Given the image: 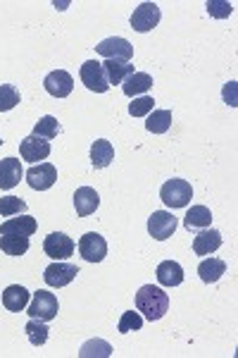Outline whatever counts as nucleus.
<instances>
[{
    "instance_id": "f257e3e1",
    "label": "nucleus",
    "mask_w": 238,
    "mask_h": 358,
    "mask_svg": "<svg viewBox=\"0 0 238 358\" xmlns=\"http://www.w3.org/2000/svg\"><path fill=\"white\" fill-rule=\"evenodd\" d=\"M136 308L138 313H143L145 320L155 323V320L165 318V313L170 311V294L155 284H145L136 294Z\"/></svg>"
},
{
    "instance_id": "f03ea898",
    "label": "nucleus",
    "mask_w": 238,
    "mask_h": 358,
    "mask_svg": "<svg viewBox=\"0 0 238 358\" xmlns=\"http://www.w3.org/2000/svg\"><path fill=\"white\" fill-rule=\"evenodd\" d=\"M160 198L165 201L167 208H186L193 198V189L186 179H167L160 189Z\"/></svg>"
},
{
    "instance_id": "7ed1b4c3",
    "label": "nucleus",
    "mask_w": 238,
    "mask_h": 358,
    "mask_svg": "<svg viewBox=\"0 0 238 358\" xmlns=\"http://www.w3.org/2000/svg\"><path fill=\"white\" fill-rule=\"evenodd\" d=\"M57 311H60V303H57V296L51 294V291L46 289H39L34 294L29 303V318H39V320H46V323H51L53 318H57Z\"/></svg>"
},
{
    "instance_id": "20e7f679",
    "label": "nucleus",
    "mask_w": 238,
    "mask_h": 358,
    "mask_svg": "<svg viewBox=\"0 0 238 358\" xmlns=\"http://www.w3.org/2000/svg\"><path fill=\"white\" fill-rule=\"evenodd\" d=\"M77 275H79L77 265L62 263V260H55V263L48 265V268L43 270V280H46V284L53 287V289H60V287L72 284V282L77 280Z\"/></svg>"
},
{
    "instance_id": "39448f33",
    "label": "nucleus",
    "mask_w": 238,
    "mask_h": 358,
    "mask_svg": "<svg viewBox=\"0 0 238 358\" xmlns=\"http://www.w3.org/2000/svg\"><path fill=\"white\" fill-rule=\"evenodd\" d=\"M95 53L105 60H122V62H129L134 58V46L122 36H110V39L100 41L95 46Z\"/></svg>"
},
{
    "instance_id": "423d86ee",
    "label": "nucleus",
    "mask_w": 238,
    "mask_h": 358,
    "mask_svg": "<svg viewBox=\"0 0 238 358\" xmlns=\"http://www.w3.org/2000/svg\"><path fill=\"white\" fill-rule=\"evenodd\" d=\"M81 81H84L86 89L93 91V94H105V91L110 89L105 69H102V62H98V60H89V62L81 65Z\"/></svg>"
},
{
    "instance_id": "0eeeda50",
    "label": "nucleus",
    "mask_w": 238,
    "mask_h": 358,
    "mask_svg": "<svg viewBox=\"0 0 238 358\" xmlns=\"http://www.w3.org/2000/svg\"><path fill=\"white\" fill-rule=\"evenodd\" d=\"M26 182L36 191H48L57 182V167L51 165V162H39V165L26 170Z\"/></svg>"
},
{
    "instance_id": "6e6552de",
    "label": "nucleus",
    "mask_w": 238,
    "mask_h": 358,
    "mask_svg": "<svg viewBox=\"0 0 238 358\" xmlns=\"http://www.w3.org/2000/svg\"><path fill=\"white\" fill-rule=\"evenodd\" d=\"M160 24V8L155 3H140L131 15V29L138 34L153 31Z\"/></svg>"
},
{
    "instance_id": "1a4fd4ad",
    "label": "nucleus",
    "mask_w": 238,
    "mask_h": 358,
    "mask_svg": "<svg viewBox=\"0 0 238 358\" xmlns=\"http://www.w3.org/2000/svg\"><path fill=\"white\" fill-rule=\"evenodd\" d=\"M74 241L69 239L64 232H53V235L46 237V241H43V251H46L48 258L53 260H64L69 258L74 253Z\"/></svg>"
},
{
    "instance_id": "9d476101",
    "label": "nucleus",
    "mask_w": 238,
    "mask_h": 358,
    "mask_svg": "<svg viewBox=\"0 0 238 358\" xmlns=\"http://www.w3.org/2000/svg\"><path fill=\"white\" fill-rule=\"evenodd\" d=\"M176 218L172 213H167V210H155L153 215L148 218V232L153 239H158V241H165V239H170L172 235L176 232Z\"/></svg>"
},
{
    "instance_id": "9b49d317",
    "label": "nucleus",
    "mask_w": 238,
    "mask_h": 358,
    "mask_svg": "<svg viewBox=\"0 0 238 358\" xmlns=\"http://www.w3.org/2000/svg\"><path fill=\"white\" fill-rule=\"evenodd\" d=\"M79 253L89 263H100L107 256V241L102 239L98 232H89L79 239Z\"/></svg>"
},
{
    "instance_id": "f8f14e48",
    "label": "nucleus",
    "mask_w": 238,
    "mask_h": 358,
    "mask_svg": "<svg viewBox=\"0 0 238 358\" xmlns=\"http://www.w3.org/2000/svg\"><path fill=\"white\" fill-rule=\"evenodd\" d=\"M43 86H46V91L53 99H67L74 91V79L72 74L64 72V69H55V72H51L43 79Z\"/></svg>"
},
{
    "instance_id": "ddd939ff",
    "label": "nucleus",
    "mask_w": 238,
    "mask_h": 358,
    "mask_svg": "<svg viewBox=\"0 0 238 358\" xmlns=\"http://www.w3.org/2000/svg\"><path fill=\"white\" fill-rule=\"evenodd\" d=\"M219 246H221V232L212 230V227L198 230V235L193 237V253L196 256H212Z\"/></svg>"
},
{
    "instance_id": "4468645a",
    "label": "nucleus",
    "mask_w": 238,
    "mask_h": 358,
    "mask_svg": "<svg viewBox=\"0 0 238 358\" xmlns=\"http://www.w3.org/2000/svg\"><path fill=\"white\" fill-rule=\"evenodd\" d=\"M19 155L24 158L26 162H39V160H46L48 155H51V144L48 141H43L41 137H26L21 139L19 144Z\"/></svg>"
},
{
    "instance_id": "2eb2a0df",
    "label": "nucleus",
    "mask_w": 238,
    "mask_h": 358,
    "mask_svg": "<svg viewBox=\"0 0 238 358\" xmlns=\"http://www.w3.org/2000/svg\"><path fill=\"white\" fill-rule=\"evenodd\" d=\"M100 205V196L93 187H81L74 191V208H77L79 218H89L98 210Z\"/></svg>"
},
{
    "instance_id": "dca6fc26",
    "label": "nucleus",
    "mask_w": 238,
    "mask_h": 358,
    "mask_svg": "<svg viewBox=\"0 0 238 358\" xmlns=\"http://www.w3.org/2000/svg\"><path fill=\"white\" fill-rule=\"evenodd\" d=\"M39 230V222H36L31 215H24L21 213V218H10L8 222H3L0 225V237L5 235H15V237H31L34 232Z\"/></svg>"
},
{
    "instance_id": "f3484780",
    "label": "nucleus",
    "mask_w": 238,
    "mask_h": 358,
    "mask_svg": "<svg viewBox=\"0 0 238 358\" xmlns=\"http://www.w3.org/2000/svg\"><path fill=\"white\" fill-rule=\"evenodd\" d=\"M21 177H24V170H21V162L17 158L0 160V189L3 191H10V189L17 187Z\"/></svg>"
},
{
    "instance_id": "a211bd4d",
    "label": "nucleus",
    "mask_w": 238,
    "mask_h": 358,
    "mask_svg": "<svg viewBox=\"0 0 238 358\" xmlns=\"http://www.w3.org/2000/svg\"><path fill=\"white\" fill-rule=\"evenodd\" d=\"M148 89H153V77H150L148 72H134L122 81V91H124V96H129V99L145 96Z\"/></svg>"
},
{
    "instance_id": "6ab92c4d",
    "label": "nucleus",
    "mask_w": 238,
    "mask_h": 358,
    "mask_svg": "<svg viewBox=\"0 0 238 358\" xmlns=\"http://www.w3.org/2000/svg\"><path fill=\"white\" fill-rule=\"evenodd\" d=\"M112 160H115V148H112L110 141L107 139L93 141V146H91V165L95 170H105V167L112 165Z\"/></svg>"
},
{
    "instance_id": "aec40b11",
    "label": "nucleus",
    "mask_w": 238,
    "mask_h": 358,
    "mask_svg": "<svg viewBox=\"0 0 238 358\" xmlns=\"http://www.w3.org/2000/svg\"><path fill=\"white\" fill-rule=\"evenodd\" d=\"M29 296L31 294L21 284H10L8 289L3 291V306L8 308V311H12V313H19V311H24V308H26Z\"/></svg>"
},
{
    "instance_id": "412c9836",
    "label": "nucleus",
    "mask_w": 238,
    "mask_h": 358,
    "mask_svg": "<svg viewBox=\"0 0 238 358\" xmlns=\"http://www.w3.org/2000/svg\"><path fill=\"white\" fill-rule=\"evenodd\" d=\"M183 225H186L188 232H198V230H205V227L212 225V213H210L208 205H191L183 218Z\"/></svg>"
},
{
    "instance_id": "4be33fe9",
    "label": "nucleus",
    "mask_w": 238,
    "mask_h": 358,
    "mask_svg": "<svg viewBox=\"0 0 238 358\" xmlns=\"http://www.w3.org/2000/svg\"><path fill=\"white\" fill-rule=\"evenodd\" d=\"M158 282L162 287H178L183 282V268L176 260H162L158 265Z\"/></svg>"
},
{
    "instance_id": "5701e85b",
    "label": "nucleus",
    "mask_w": 238,
    "mask_h": 358,
    "mask_svg": "<svg viewBox=\"0 0 238 358\" xmlns=\"http://www.w3.org/2000/svg\"><path fill=\"white\" fill-rule=\"evenodd\" d=\"M102 69H105V77H107V84L110 86L122 84L129 74L136 72L131 62H122V60H105V62H102Z\"/></svg>"
},
{
    "instance_id": "b1692460",
    "label": "nucleus",
    "mask_w": 238,
    "mask_h": 358,
    "mask_svg": "<svg viewBox=\"0 0 238 358\" xmlns=\"http://www.w3.org/2000/svg\"><path fill=\"white\" fill-rule=\"evenodd\" d=\"M224 273H226V263L219 258H212V256L205 258L203 263L198 265V275L205 284H214V282H217Z\"/></svg>"
},
{
    "instance_id": "393cba45",
    "label": "nucleus",
    "mask_w": 238,
    "mask_h": 358,
    "mask_svg": "<svg viewBox=\"0 0 238 358\" xmlns=\"http://www.w3.org/2000/svg\"><path fill=\"white\" fill-rule=\"evenodd\" d=\"M29 237H15V235H5L0 237V251L5 253V256H24L26 251H29Z\"/></svg>"
},
{
    "instance_id": "a878e982",
    "label": "nucleus",
    "mask_w": 238,
    "mask_h": 358,
    "mask_svg": "<svg viewBox=\"0 0 238 358\" xmlns=\"http://www.w3.org/2000/svg\"><path fill=\"white\" fill-rule=\"evenodd\" d=\"M172 127V110H153L148 115V122H145V129L150 134H165L170 132Z\"/></svg>"
},
{
    "instance_id": "bb28decb",
    "label": "nucleus",
    "mask_w": 238,
    "mask_h": 358,
    "mask_svg": "<svg viewBox=\"0 0 238 358\" xmlns=\"http://www.w3.org/2000/svg\"><path fill=\"white\" fill-rule=\"evenodd\" d=\"M24 332L29 334V341L34 346H43L48 341V323L46 320H39V318H31L29 323H26V327H24Z\"/></svg>"
},
{
    "instance_id": "cd10ccee",
    "label": "nucleus",
    "mask_w": 238,
    "mask_h": 358,
    "mask_svg": "<svg viewBox=\"0 0 238 358\" xmlns=\"http://www.w3.org/2000/svg\"><path fill=\"white\" fill-rule=\"evenodd\" d=\"M81 358H93V356H100V358H110L112 356V346L107 344L105 339H91L81 346L79 351Z\"/></svg>"
},
{
    "instance_id": "c85d7f7f",
    "label": "nucleus",
    "mask_w": 238,
    "mask_h": 358,
    "mask_svg": "<svg viewBox=\"0 0 238 358\" xmlns=\"http://www.w3.org/2000/svg\"><path fill=\"white\" fill-rule=\"evenodd\" d=\"M60 132H62V127H60L57 119L53 115L41 117L34 127V137H41V139H55Z\"/></svg>"
},
{
    "instance_id": "c756f323",
    "label": "nucleus",
    "mask_w": 238,
    "mask_h": 358,
    "mask_svg": "<svg viewBox=\"0 0 238 358\" xmlns=\"http://www.w3.org/2000/svg\"><path fill=\"white\" fill-rule=\"evenodd\" d=\"M19 91L12 84H0V112H10L19 105Z\"/></svg>"
},
{
    "instance_id": "7c9ffc66",
    "label": "nucleus",
    "mask_w": 238,
    "mask_h": 358,
    "mask_svg": "<svg viewBox=\"0 0 238 358\" xmlns=\"http://www.w3.org/2000/svg\"><path fill=\"white\" fill-rule=\"evenodd\" d=\"M26 213V201H21L19 196H3L0 198V215L3 218H12V215Z\"/></svg>"
},
{
    "instance_id": "2f4dec72",
    "label": "nucleus",
    "mask_w": 238,
    "mask_h": 358,
    "mask_svg": "<svg viewBox=\"0 0 238 358\" xmlns=\"http://www.w3.org/2000/svg\"><path fill=\"white\" fill-rule=\"evenodd\" d=\"M155 110V99L153 96H138L134 103H129V115L131 117H145Z\"/></svg>"
},
{
    "instance_id": "473e14b6",
    "label": "nucleus",
    "mask_w": 238,
    "mask_h": 358,
    "mask_svg": "<svg viewBox=\"0 0 238 358\" xmlns=\"http://www.w3.org/2000/svg\"><path fill=\"white\" fill-rule=\"evenodd\" d=\"M143 327V316L140 313H134V311H127L122 316V320H119L117 330L122 334H129V332H138V330Z\"/></svg>"
},
{
    "instance_id": "72a5a7b5",
    "label": "nucleus",
    "mask_w": 238,
    "mask_h": 358,
    "mask_svg": "<svg viewBox=\"0 0 238 358\" xmlns=\"http://www.w3.org/2000/svg\"><path fill=\"white\" fill-rule=\"evenodd\" d=\"M205 10H208L210 17H214V19H226L231 12H234V5L226 3V0H208V3H205Z\"/></svg>"
},
{
    "instance_id": "f704fd0d",
    "label": "nucleus",
    "mask_w": 238,
    "mask_h": 358,
    "mask_svg": "<svg viewBox=\"0 0 238 358\" xmlns=\"http://www.w3.org/2000/svg\"><path fill=\"white\" fill-rule=\"evenodd\" d=\"M221 96H224V101L229 103L231 108L238 105V99H236V81H229V84L224 86V91H221Z\"/></svg>"
},
{
    "instance_id": "c9c22d12",
    "label": "nucleus",
    "mask_w": 238,
    "mask_h": 358,
    "mask_svg": "<svg viewBox=\"0 0 238 358\" xmlns=\"http://www.w3.org/2000/svg\"><path fill=\"white\" fill-rule=\"evenodd\" d=\"M0 146H3V139H0Z\"/></svg>"
}]
</instances>
